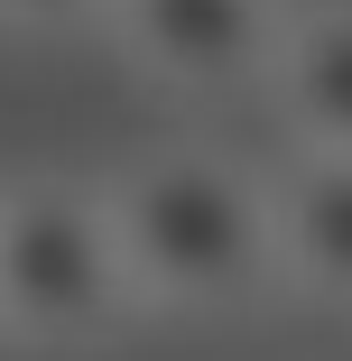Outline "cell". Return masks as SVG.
<instances>
[{"label":"cell","mask_w":352,"mask_h":361,"mask_svg":"<svg viewBox=\"0 0 352 361\" xmlns=\"http://www.w3.org/2000/svg\"><path fill=\"white\" fill-rule=\"evenodd\" d=\"M269 93H278V111L297 121L306 149L352 158V0L288 19L278 65H269Z\"/></svg>","instance_id":"277c9868"},{"label":"cell","mask_w":352,"mask_h":361,"mask_svg":"<svg viewBox=\"0 0 352 361\" xmlns=\"http://www.w3.org/2000/svg\"><path fill=\"white\" fill-rule=\"evenodd\" d=\"M10 28H75V19H111V0H0Z\"/></svg>","instance_id":"8992f818"},{"label":"cell","mask_w":352,"mask_h":361,"mask_svg":"<svg viewBox=\"0 0 352 361\" xmlns=\"http://www.w3.org/2000/svg\"><path fill=\"white\" fill-rule=\"evenodd\" d=\"M111 232L130 259V287L158 306H232L241 287L278 269V204L260 176H241L214 149L139 158L111 185Z\"/></svg>","instance_id":"6da1fadb"},{"label":"cell","mask_w":352,"mask_h":361,"mask_svg":"<svg viewBox=\"0 0 352 361\" xmlns=\"http://www.w3.org/2000/svg\"><path fill=\"white\" fill-rule=\"evenodd\" d=\"M139 306L111 195L84 185H19L0 195V324L28 343H93Z\"/></svg>","instance_id":"7a4b0ae2"},{"label":"cell","mask_w":352,"mask_h":361,"mask_svg":"<svg viewBox=\"0 0 352 361\" xmlns=\"http://www.w3.org/2000/svg\"><path fill=\"white\" fill-rule=\"evenodd\" d=\"M269 204H278V269L352 306V158L306 149L288 185H269Z\"/></svg>","instance_id":"5b68a950"},{"label":"cell","mask_w":352,"mask_h":361,"mask_svg":"<svg viewBox=\"0 0 352 361\" xmlns=\"http://www.w3.org/2000/svg\"><path fill=\"white\" fill-rule=\"evenodd\" d=\"M111 28L130 65H149L158 84L232 93V84H269L288 10L278 0H111Z\"/></svg>","instance_id":"3957f363"}]
</instances>
